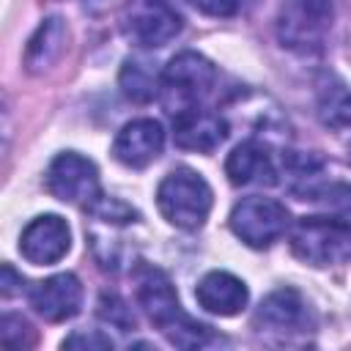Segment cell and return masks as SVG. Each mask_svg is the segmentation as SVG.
<instances>
[{"label": "cell", "instance_id": "obj_1", "mask_svg": "<svg viewBox=\"0 0 351 351\" xmlns=\"http://www.w3.org/2000/svg\"><path fill=\"white\" fill-rule=\"evenodd\" d=\"M134 280V296L137 304L145 310V315L151 318V324L178 348H197L203 343L211 340V326L189 318L176 296V288L170 282V277L151 266V263H137L132 271Z\"/></svg>", "mask_w": 351, "mask_h": 351}, {"label": "cell", "instance_id": "obj_2", "mask_svg": "<svg viewBox=\"0 0 351 351\" xmlns=\"http://www.w3.org/2000/svg\"><path fill=\"white\" fill-rule=\"evenodd\" d=\"M211 203H214L211 186L206 184V178L200 173H195L189 167L170 170L156 189V206H159L162 217L181 230L203 228V222L208 219Z\"/></svg>", "mask_w": 351, "mask_h": 351}, {"label": "cell", "instance_id": "obj_3", "mask_svg": "<svg viewBox=\"0 0 351 351\" xmlns=\"http://www.w3.org/2000/svg\"><path fill=\"white\" fill-rule=\"evenodd\" d=\"M291 250L318 269L343 263L351 258V225L337 217H302L291 230Z\"/></svg>", "mask_w": 351, "mask_h": 351}, {"label": "cell", "instance_id": "obj_4", "mask_svg": "<svg viewBox=\"0 0 351 351\" xmlns=\"http://www.w3.org/2000/svg\"><path fill=\"white\" fill-rule=\"evenodd\" d=\"M217 71L211 60H206L197 52H181L162 71L159 99L170 115H178L189 107H197L211 93Z\"/></svg>", "mask_w": 351, "mask_h": 351}, {"label": "cell", "instance_id": "obj_5", "mask_svg": "<svg viewBox=\"0 0 351 351\" xmlns=\"http://www.w3.org/2000/svg\"><path fill=\"white\" fill-rule=\"evenodd\" d=\"M335 16V0H282L277 36L282 47L310 52L318 49Z\"/></svg>", "mask_w": 351, "mask_h": 351}, {"label": "cell", "instance_id": "obj_6", "mask_svg": "<svg viewBox=\"0 0 351 351\" xmlns=\"http://www.w3.org/2000/svg\"><path fill=\"white\" fill-rule=\"evenodd\" d=\"M121 30L132 44L154 49L178 36L181 16L167 0H129L121 11Z\"/></svg>", "mask_w": 351, "mask_h": 351}, {"label": "cell", "instance_id": "obj_7", "mask_svg": "<svg viewBox=\"0 0 351 351\" xmlns=\"http://www.w3.org/2000/svg\"><path fill=\"white\" fill-rule=\"evenodd\" d=\"M230 230L250 247H271L288 230V211L271 197H244L230 211Z\"/></svg>", "mask_w": 351, "mask_h": 351}, {"label": "cell", "instance_id": "obj_8", "mask_svg": "<svg viewBox=\"0 0 351 351\" xmlns=\"http://www.w3.org/2000/svg\"><path fill=\"white\" fill-rule=\"evenodd\" d=\"M47 189L63 203L88 206L99 195V170L90 159L74 151L58 154L47 170Z\"/></svg>", "mask_w": 351, "mask_h": 351}, {"label": "cell", "instance_id": "obj_9", "mask_svg": "<svg viewBox=\"0 0 351 351\" xmlns=\"http://www.w3.org/2000/svg\"><path fill=\"white\" fill-rule=\"evenodd\" d=\"M71 247V230L63 217L58 214H41L27 222V228L19 236V252L25 261L36 266H52L58 263Z\"/></svg>", "mask_w": 351, "mask_h": 351}, {"label": "cell", "instance_id": "obj_10", "mask_svg": "<svg viewBox=\"0 0 351 351\" xmlns=\"http://www.w3.org/2000/svg\"><path fill=\"white\" fill-rule=\"evenodd\" d=\"M30 307L49 324H60L69 321L80 313L82 304V285L71 271L63 274H52L41 282H36L27 293Z\"/></svg>", "mask_w": 351, "mask_h": 351}, {"label": "cell", "instance_id": "obj_11", "mask_svg": "<svg viewBox=\"0 0 351 351\" xmlns=\"http://www.w3.org/2000/svg\"><path fill=\"white\" fill-rule=\"evenodd\" d=\"M228 137V123L219 112L206 110L203 104L189 107L178 115H173V140L184 151L211 154L219 148V143Z\"/></svg>", "mask_w": 351, "mask_h": 351}, {"label": "cell", "instance_id": "obj_12", "mask_svg": "<svg viewBox=\"0 0 351 351\" xmlns=\"http://www.w3.org/2000/svg\"><path fill=\"white\" fill-rule=\"evenodd\" d=\"M162 145H165V132H162L159 121H154V118H137V121H129L115 134L112 156L121 165L140 170V167L151 165L162 154Z\"/></svg>", "mask_w": 351, "mask_h": 351}, {"label": "cell", "instance_id": "obj_13", "mask_svg": "<svg viewBox=\"0 0 351 351\" xmlns=\"http://www.w3.org/2000/svg\"><path fill=\"white\" fill-rule=\"evenodd\" d=\"M310 324L307 302L293 288L271 291L255 310V326L266 332H302Z\"/></svg>", "mask_w": 351, "mask_h": 351}, {"label": "cell", "instance_id": "obj_14", "mask_svg": "<svg viewBox=\"0 0 351 351\" xmlns=\"http://www.w3.org/2000/svg\"><path fill=\"white\" fill-rule=\"evenodd\" d=\"M195 299L206 313L214 315H236L244 310L250 291L244 285V280H239L230 271H208L197 288H195Z\"/></svg>", "mask_w": 351, "mask_h": 351}, {"label": "cell", "instance_id": "obj_15", "mask_svg": "<svg viewBox=\"0 0 351 351\" xmlns=\"http://www.w3.org/2000/svg\"><path fill=\"white\" fill-rule=\"evenodd\" d=\"M225 173L230 178V184H236V186L277 184V167L271 162V154L258 140H247V143L236 145L225 162Z\"/></svg>", "mask_w": 351, "mask_h": 351}, {"label": "cell", "instance_id": "obj_16", "mask_svg": "<svg viewBox=\"0 0 351 351\" xmlns=\"http://www.w3.org/2000/svg\"><path fill=\"white\" fill-rule=\"evenodd\" d=\"M66 38H69V30H66V22L60 16H49L38 25V30L30 36L27 41V49H25V69L30 74H44L49 71L60 55L66 52Z\"/></svg>", "mask_w": 351, "mask_h": 351}, {"label": "cell", "instance_id": "obj_17", "mask_svg": "<svg viewBox=\"0 0 351 351\" xmlns=\"http://www.w3.org/2000/svg\"><path fill=\"white\" fill-rule=\"evenodd\" d=\"M315 107L318 118L329 129L351 126V88L337 74H321L315 82Z\"/></svg>", "mask_w": 351, "mask_h": 351}, {"label": "cell", "instance_id": "obj_18", "mask_svg": "<svg viewBox=\"0 0 351 351\" xmlns=\"http://www.w3.org/2000/svg\"><path fill=\"white\" fill-rule=\"evenodd\" d=\"M121 90L126 99L132 101H151L154 96H159V82H162V74L156 77L154 66L143 58H129L123 60V69H121Z\"/></svg>", "mask_w": 351, "mask_h": 351}, {"label": "cell", "instance_id": "obj_19", "mask_svg": "<svg viewBox=\"0 0 351 351\" xmlns=\"http://www.w3.org/2000/svg\"><path fill=\"white\" fill-rule=\"evenodd\" d=\"M299 195H304V200L324 203L329 211H337L343 217H351V186L348 184H321V186L304 189Z\"/></svg>", "mask_w": 351, "mask_h": 351}, {"label": "cell", "instance_id": "obj_20", "mask_svg": "<svg viewBox=\"0 0 351 351\" xmlns=\"http://www.w3.org/2000/svg\"><path fill=\"white\" fill-rule=\"evenodd\" d=\"M0 340H3L5 348L22 351V348H30L36 343V332H33V326L22 315H11L8 313L0 321Z\"/></svg>", "mask_w": 351, "mask_h": 351}, {"label": "cell", "instance_id": "obj_21", "mask_svg": "<svg viewBox=\"0 0 351 351\" xmlns=\"http://www.w3.org/2000/svg\"><path fill=\"white\" fill-rule=\"evenodd\" d=\"M99 315H101V321L118 326L121 332L134 329V315H132L129 304L121 296H115V293H101V299H99Z\"/></svg>", "mask_w": 351, "mask_h": 351}, {"label": "cell", "instance_id": "obj_22", "mask_svg": "<svg viewBox=\"0 0 351 351\" xmlns=\"http://www.w3.org/2000/svg\"><path fill=\"white\" fill-rule=\"evenodd\" d=\"M63 348H90V351H104L112 348V340L101 332H74L63 340Z\"/></svg>", "mask_w": 351, "mask_h": 351}, {"label": "cell", "instance_id": "obj_23", "mask_svg": "<svg viewBox=\"0 0 351 351\" xmlns=\"http://www.w3.org/2000/svg\"><path fill=\"white\" fill-rule=\"evenodd\" d=\"M189 3L208 16H230L239 11V0H189Z\"/></svg>", "mask_w": 351, "mask_h": 351}, {"label": "cell", "instance_id": "obj_24", "mask_svg": "<svg viewBox=\"0 0 351 351\" xmlns=\"http://www.w3.org/2000/svg\"><path fill=\"white\" fill-rule=\"evenodd\" d=\"M16 285H22V277L5 263V266H3V280H0V291H3V296H11V293L16 291Z\"/></svg>", "mask_w": 351, "mask_h": 351}, {"label": "cell", "instance_id": "obj_25", "mask_svg": "<svg viewBox=\"0 0 351 351\" xmlns=\"http://www.w3.org/2000/svg\"><path fill=\"white\" fill-rule=\"evenodd\" d=\"M348 162H351V148H348Z\"/></svg>", "mask_w": 351, "mask_h": 351}]
</instances>
